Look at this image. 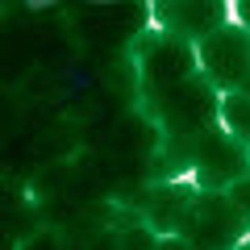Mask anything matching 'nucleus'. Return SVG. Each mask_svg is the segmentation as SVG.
I'll return each mask as SVG.
<instances>
[{"instance_id": "nucleus-2", "label": "nucleus", "mask_w": 250, "mask_h": 250, "mask_svg": "<svg viewBox=\"0 0 250 250\" xmlns=\"http://www.w3.org/2000/svg\"><path fill=\"white\" fill-rule=\"evenodd\" d=\"M246 233H250V217L225 192H196L179 238L192 250H233L238 242H246Z\"/></svg>"}, {"instance_id": "nucleus-11", "label": "nucleus", "mask_w": 250, "mask_h": 250, "mask_svg": "<svg viewBox=\"0 0 250 250\" xmlns=\"http://www.w3.org/2000/svg\"><path fill=\"white\" fill-rule=\"evenodd\" d=\"M238 17H242V29H250V0H242V4H238Z\"/></svg>"}, {"instance_id": "nucleus-12", "label": "nucleus", "mask_w": 250, "mask_h": 250, "mask_svg": "<svg viewBox=\"0 0 250 250\" xmlns=\"http://www.w3.org/2000/svg\"><path fill=\"white\" fill-rule=\"evenodd\" d=\"M238 92H242V96H250V80H246V83H242V88H238Z\"/></svg>"}, {"instance_id": "nucleus-3", "label": "nucleus", "mask_w": 250, "mask_h": 250, "mask_svg": "<svg viewBox=\"0 0 250 250\" xmlns=\"http://www.w3.org/2000/svg\"><path fill=\"white\" fill-rule=\"evenodd\" d=\"M200 71L213 80L217 92H238L250 80V29L225 25L200 42Z\"/></svg>"}, {"instance_id": "nucleus-9", "label": "nucleus", "mask_w": 250, "mask_h": 250, "mask_svg": "<svg viewBox=\"0 0 250 250\" xmlns=\"http://www.w3.org/2000/svg\"><path fill=\"white\" fill-rule=\"evenodd\" d=\"M225 196H229V200H233V205H238V208H242V213H246V217H250V171H246V175H242V179H238V184H229V188H225Z\"/></svg>"}, {"instance_id": "nucleus-1", "label": "nucleus", "mask_w": 250, "mask_h": 250, "mask_svg": "<svg viewBox=\"0 0 250 250\" xmlns=\"http://www.w3.org/2000/svg\"><path fill=\"white\" fill-rule=\"evenodd\" d=\"M150 117L163 125V138H188V134H205V129H213L217 113H221V104H217V88L213 80H208L205 71H196L192 80H184L179 88L163 92L159 100H150Z\"/></svg>"}, {"instance_id": "nucleus-6", "label": "nucleus", "mask_w": 250, "mask_h": 250, "mask_svg": "<svg viewBox=\"0 0 250 250\" xmlns=\"http://www.w3.org/2000/svg\"><path fill=\"white\" fill-rule=\"evenodd\" d=\"M246 171H250V146L238 142L233 134H225V129H217V134L208 138V146L200 150L196 188L200 192H225V188L238 184Z\"/></svg>"}, {"instance_id": "nucleus-13", "label": "nucleus", "mask_w": 250, "mask_h": 250, "mask_svg": "<svg viewBox=\"0 0 250 250\" xmlns=\"http://www.w3.org/2000/svg\"><path fill=\"white\" fill-rule=\"evenodd\" d=\"M233 250H250V238H246V242H238V246H233Z\"/></svg>"}, {"instance_id": "nucleus-7", "label": "nucleus", "mask_w": 250, "mask_h": 250, "mask_svg": "<svg viewBox=\"0 0 250 250\" xmlns=\"http://www.w3.org/2000/svg\"><path fill=\"white\" fill-rule=\"evenodd\" d=\"M200 188L196 184H154L142 192V217L154 233L171 238V233L184 229L188 213H192V200H196Z\"/></svg>"}, {"instance_id": "nucleus-8", "label": "nucleus", "mask_w": 250, "mask_h": 250, "mask_svg": "<svg viewBox=\"0 0 250 250\" xmlns=\"http://www.w3.org/2000/svg\"><path fill=\"white\" fill-rule=\"evenodd\" d=\"M221 121H225V134H233L238 142L250 146V96L225 92L221 96Z\"/></svg>"}, {"instance_id": "nucleus-5", "label": "nucleus", "mask_w": 250, "mask_h": 250, "mask_svg": "<svg viewBox=\"0 0 250 250\" xmlns=\"http://www.w3.org/2000/svg\"><path fill=\"white\" fill-rule=\"evenodd\" d=\"M196 71H200V54L192 50L188 42L163 34V42L142 59V96H146V104L159 100L163 92L179 88L184 80H192Z\"/></svg>"}, {"instance_id": "nucleus-4", "label": "nucleus", "mask_w": 250, "mask_h": 250, "mask_svg": "<svg viewBox=\"0 0 250 250\" xmlns=\"http://www.w3.org/2000/svg\"><path fill=\"white\" fill-rule=\"evenodd\" d=\"M154 17L163 21V34L167 38H179V42H205L213 38L217 29L229 25V9L221 0H159L154 4Z\"/></svg>"}, {"instance_id": "nucleus-10", "label": "nucleus", "mask_w": 250, "mask_h": 250, "mask_svg": "<svg viewBox=\"0 0 250 250\" xmlns=\"http://www.w3.org/2000/svg\"><path fill=\"white\" fill-rule=\"evenodd\" d=\"M159 42H163L159 29H146V34H138V38H134V54H138V59H146V54H150Z\"/></svg>"}]
</instances>
